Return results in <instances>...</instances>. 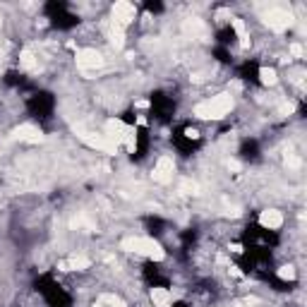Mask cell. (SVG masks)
Instances as JSON below:
<instances>
[{"label":"cell","instance_id":"obj_1","mask_svg":"<svg viewBox=\"0 0 307 307\" xmlns=\"http://www.w3.org/2000/svg\"><path fill=\"white\" fill-rule=\"evenodd\" d=\"M233 94H216L206 101H202L195 106V115L202 120H218L223 115H228L233 110Z\"/></svg>","mask_w":307,"mask_h":307},{"label":"cell","instance_id":"obj_2","mask_svg":"<svg viewBox=\"0 0 307 307\" xmlns=\"http://www.w3.org/2000/svg\"><path fill=\"white\" fill-rule=\"evenodd\" d=\"M120 247H123L125 252L142 254V257H149V259H154V262H163V259H166V250H163L156 240H151V238L132 235V238H125V240L120 242Z\"/></svg>","mask_w":307,"mask_h":307},{"label":"cell","instance_id":"obj_3","mask_svg":"<svg viewBox=\"0 0 307 307\" xmlns=\"http://www.w3.org/2000/svg\"><path fill=\"white\" fill-rule=\"evenodd\" d=\"M110 12H113V24H118L123 29H125L130 22H135V17H137V7L132 2H127V0H118Z\"/></svg>","mask_w":307,"mask_h":307},{"label":"cell","instance_id":"obj_4","mask_svg":"<svg viewBox=\"0 0 307 307\" xmlns=\"http://www.w3.org/2000/svg\"><path fill=\"white\" fill-rule=\"evenodd\" d=\"M264 24L269 29H273V32H283V29H288L293 24V15L286 12V10H281V7H271L269 12L264 15Z\"/></svg>","mask_w":307,"mask_h":307},{"label":"cell","instance_id":"obj_5","mask_svg":"<svg viewBox=\"0 0 307 307\" xmlns=\"http://www.w3.org/2000/svg\"><path fill=\"white\" fill-rule=\"evenodd\" d=\"M77 132H79V137L89 146H94V149H101V151H106V154H115V151H118V144H113L106 135H94V132H87L84 127H77Z\"/></svg>","mask_w":307,"mask_h":307},{"label":"cell","instance_id":"obj_6","mask_svg":"<svg viewBox=\"0 0 307 307\" xmlns=\"http://www.w3.org/2000/svg\"><path fill=\"white\" fill-rule=\"evenodd\" d=\"M74 60H77V68L79 70H96V68H101L103 65V58L99 51H94V48H82V51H77L74 55Z\"/></svg>","mask_w":307,"mask_h":307},{"label":"cell","instance_id":"obj_7","mask_svg":"<svg viewBox=\"0 0 307 307\" xmlns=\"http://www.w3.org/2000/svg\"><path fill=\"white\" fill-rule=\"evenodd\" d=\"M173 171H175V163L171 156H161L156 166H154V173H151V178L154 182H159V185H166V182L173 180Z\"/></svg>","mask_w":307,"mask_h":307},{"label":"cell","instance_id":"obj_8","mask_svg":"<svg viewBox=\"0 0 307 307\" xmlns=\"http://www.w3.org/2000/svg\"><path fill=\"white\" fill-rule=\"evenodd\" d=\"M130 132H132V127H127L123 120H108L106 123V137H108L113 144H125Z\"/></svg>","mask_w":307,"mask_h":307},{"label":"cell","instance_id":"obj_9","mask_svg":"<svg viewBox=\"0 0 307 307\" xmlns=\"http://www.w3.org/2000/svg\"><path fill=\"white\" fill-rule=\"evenodd\" d=\"M12 135H15V139H19V142H32V144L43 142V132H41L36 125H29V123L15 127V132H12Z\"/></svg>","mask_w":307,"mask_h":307},{"label":"cell","instance_id":"obj_10","mask_svg":"<svg viewBox=\"0 0 307 307\" xmlns=\"http://www.w3.org/2000/svg\"><path fill=\"white\" fill-rule=\"evenodd\" d=\"M281 223H283V214L278 211V209H264L262 214H259V226L262 228H281Z\"/></svg>","mask_w":307,"mask_h":307},{"label":"cell","instance_id":"obj_11","mask_svg":"<svg viewBox=\"0 0 307 307\" xmlns=\"http://www.w3.org/2000/svg\"><path fill=\"white\" fill-rule=\"evenodd\" d=\"M151 303H154V307H171L173 295L166 288H151Z\"/></svg>","mask_w":307,"mask_h":307},{"label":"cell","instance_id":"obj_12","mask_svg":"<svg viewBox=\"0 0 307 307\" xmlns=\"http://www.w3.org/2000/svg\"><path fill=\"white\" fill-rule=\"evenodd\" d=\"M65 264H68V271H84L91 267L89 257H84V254H74L70 259H65Z\"/></svg>","mask_w":307,"mask_h":307},{"label":"cell","instance_id":"obj_13","mask_svg":"<svg viewBox=\"0 0 307 307\" xmlns=\"http://www.w3.org/2000/svg\"><path fill=\"white\" fill-rule=\"evenodd\" d=\"M96 307H127V305L123 298H118V295H113V293H103V295H99Z\"/></svg>","mask_w":307,"mask_h":307},{"label":"cell","instance_id":"obj_14","mask_svg":"<svg viewBox=\"0 0 307 307\" xmlns=\"http://www.w3.org/2000/svg\"><path fill=\"white\" fill-rule=\"evenodd\" d=\"M108 41L115 46V48H123V43H125V29L118 27V24H110L108 27Z\"/></svg>","mask_w":307,"mask_h":307},{"label":"cell","instance_id":"obj_15","mask_svg":"<svg viewBox=\"0 0 307 307\" xmlns=\"http://www.w3.org/2000/svg\"><path fill=\"white\" fill-rule=\"evenodd\" d=\"M233 29L238 38H240V46L242 48H250V36H247V29H245V22L242 19H233Z\"/></svg>","mask_w":307,"mask_h":307},{"label":"cell","instance_id":"obj_16","mask_svg":"<svg viewBox=\"0 0 307 307\" xmlns=\"http://www.w3.org/2000/svg\"><path fill=\"white\" fill-rule=\"evenodd\" d=\"M259 79H262L264 87H273V84L278 82V74H276L273 68H262V70H259Z\"/></svg>","mask_w":307,"mask_h":307},{"label":"cell","instance_id":"obj_17","mask_svg":"<svg viewBox=\"0 0 307 307\" xmlns=\"http://www.w3.org/2000/svg\"><path fill=\"white\" fill-rule=\"evenodd\" d=\"M19 65L24 68V70H34L36 68V58H34V53L27 48V51H22V55H19Z\"/></svg>","mask_w":307,"mask_h":307},{"label":"cell","instance_id":"obj_18","mask_svg":"<svg viewBox=\"0 0 307 307\" xmlns=\"http://www.w3.org/2000/svg\"><path fill=\"white\" fill-rule=\"evenodd\" d=\"M278 278L281 281H295V269L290 267V264H283V267H278Z\"/></svg>","mask_w":307,"mask_h":307},{"label":"cell","instance_id":"obj_19","mask_svg":"<svg viewBox=\"0 0 307 307\" xmlns=\"http://www.w3.org/2000/svg\"><path fill=\"white\" fill-rule=\"evenodd\" d=\"M185 29H187V32H202L204 27H202L199 19H192V22H185Z\"/></svg>","mask_w":307,"mask_h":307},{"label":"cell","instance_id":"obj_20","mask_svg":"<svg viewBox=\"0 0 307 307\" xmlns=\"http://www.w3.org/2000/svg\"><path fill=\"white\" fill-rule=\"evenodd\" d=\"M303 53H305V51H303L300 43H293V46H290V55H293V58H303Z\"/></svg>","mask_w":307,"mask_h":307},{"label":"cell","instance_id":"obj_21","mask_svg":"<svg viewBox=\"0 0 307 307\" xmlns=\"http://www.w3.org/2000/svg\"><path fill=\"white\" fill-rule=\"evenodd\" d=\"M293 110H295V103H283V106H281V108H278V113H281V115H290V113H293Z\"/></svg>","mask_w":307,"mask_h":307},{"label":"cell","instance_id":"obj_22","mask_svg":"<svg viewBox=\"0 0 307 307\" xmlns=\"http://www.w3.org/2000/svg\"><path fill=\"white\" fill-rule=\"evenodd\" d=\"M185 137H187V139H197L199 132L195 130V127H187V130H185Z\"/></svg>","mask_w":307,"mask_h":307},{"label":"cell","instance_id":"obj_23","mask_svg":"<svg viewBox=\"0 0 307 307\" xmlns=\"http://www.w3.org/2000/svg\"><path fill=\"white\" fill-rule=\"evenodd\" d=\"M231 17V12H228V10H218L216 12V19H228Z\"/></svg>","mask_w":307,"mask_h":307},{"label":"cell","instance_id":"obj_24","mask_svg":"<svg viewBox=\"0 0 307 307\" xmlns=\"http://www.w3.org/2000/svg\"><path fill=\"white\" fill-rule=\"evenodd\" d=\"M228 171H240V163H238V161H228Z\"/></svg>","mask_w":307,"mask_h":307},{"label":"cell","instance_id":"obj_25","mask_svg":"<svg viewBox=\"0 0 307 307\" xmlns=\"http://www.w3.org/2000/svg\"><path fill=\"white\" fill-rule=\"evenodd\" d=\"M231 273H233V276H238V278H242V271L238 269V267H231Z\"/></svg>","mask_w":307,"mask_h":307},{"label":"cell","instance_id":"obj_26","mask_svg":"<svg viewBox=\"0 0 307 307\" xmlns=\"http://www.w3.org/2000/svg\"><path fill=\"white\" fill-rule=\"evenodd\" d=\"M228 250H233V252H242V245H238V242H233Z\"/></svg>","mask_w":307,"mask_h":307},{"label":"cell","instance_id":"obj_27","mask_svg":"<svg viewBox=\"0 0 307 307\" xmlns=\"http://www.w3.org/2000/svg\"><path fill=\"white\" fill-rule=\"evenodd\" d=\"M286 161H288V166H293V168H295V166L300 163V161H298V159H293V156H290V159H286Z\"/></svg>","mask_w":307,"mask_h":307},{"label":"cell","instance_id":"obj_28","mask_svg":"<svg viewBox=\"0 0 307 307\" xmlns=\"http://www.w3.org/2000/svg\"><path fill=\"white\" fill-rule=\"evenodd\" d=\"M135 106H137V108H146V106H149V101H137Z\"/></svg>","mask_w":307,"mask_h":307},{"label":"cell","instance_id":"obj_29","mask_svg":"<svg viewBox=\"0 0 307 307\" xmlns=\"http://www.w3.org/2000/svg\"><path fill=\"white\" fill-rule=\"evenodd\" d=\"M0 24H2V17H0Z\"/></svg>","mask_w":307,"mask_h":307}]
</instances>
